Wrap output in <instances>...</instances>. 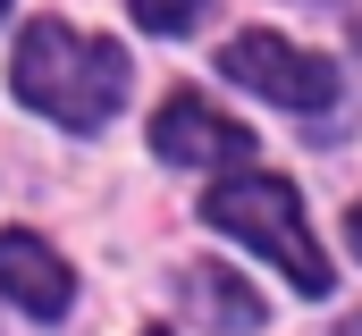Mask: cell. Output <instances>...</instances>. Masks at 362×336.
I'll return each mask as SVG.
<instances>
[{
    "mask_svg": "<svg viewBox=\"0 0 362 336\" xmlns=\"http://www.w3.org/2000/svg\"><path fill=\"white\" fill-rule=\"evenodd\" d=\"M17 92H25V109H42V118H59V126H110L118 118V101H127V51L118 42H101V34H76L68 17H34L25 34H17Z\"/></svg>",
    "mask_w": 362,
    "mask_h": 336,
    "instance_id": "6da1fadb",
    "label": "cell"
},
{
    "mask_svg": "<svg viewBox=\"0 0 362 336\" xmlns=\"http://www.w3.org/2000/svg\"><path fill=\"white\" fill-rule=\"evenodd\" d=\"M202 219H211L219 236H236V244L270 252L303 294H329V252L312 244V227H303V193H295L286 176H228V185H211Z\"/></svg>",
    "mask_w": 362,
    "mask_h": 336,
    "instance_id": "7a4b0ae2",
    "label": "cell"
},
{
    "mask_svg": "<svg viewBox=\"0 0 362 336\" xmlns=\"http://www.w3.org/2000/svg\"><path fill=\"white\" fill-rule=\"evenodd\" d=\"M219 68L236 84H253L262 101H278V109H329L337 101V68L320 51H295L286 34H236L219 51Z\"/></svg>",
    "mask_w": 362,
    "mask_h": 336,
    "instance_id": "3957f363",
    "label": "cell"
},
{
    "mask_svg": "<svg viewBox=\"0 0 362 336\" xmlns=\"http://www.w3.org/2000/svg\"><path fill=\"white\" fill-rule=\"evenodd\" d=\"M152 152L169 168H228V160L253 152V135H245L228 109H211L202 92H169L160 118H152Z\"/></svg>",
    "mask_w": 362,
    "mask_h": 336,
    "instance_id": "277c9868",
    "label": "cell"
},
{
    "mask_svg": "<svg viewBox=\"0 0 362 336\" xmlns=\"http://www.w3.org/2000/svg\"><path fill=\"white\" fill-rule=\"evenodd\" d=\"M0 294H8V303H25L34 320H59V311L76 303V277H68V260L42 244V236L8 227V236H0Z\"/></svg>",
    "mask_w": 362,
    "mask_h": 336,
    "instance_id": "5b68a950",
    "label": "cell"
},
{
    "mask_svg": "<svg viewBox=\"0 0 362 336\" xmlns=\"http://www.w3.org/2000/svg\"><path fill=\"white\" fill-rule=\"evenodd\" d=\"M185 311H194L202 328H219V336H253L270 320L262 294H253L236 269H219V260H194V269H185Z\"/></svg>",
    "mask_w": 362,
    "mask_h": 336,
    "instance_id": "8992f818",
    "label": "cell"
},
{
    "mask_svg": "<svg viewBox=\"0 0 362 336\" xmlns=\"http://www.w3.org/2000/svg\"><path fill=\"white\" fill-rule=\"evenodd\" d=\"M127 8H135L144 34H194V25L211 17V0H127Z\"/></svg>",
    "mask_w": 362,
    "mask_h": 336,
    "instance_id": "52a82bcc",
    "label": "cell"
},
{
    "mask_svg": "<svg viewBox=\"0 0 362 336\" xmlns=\"http://www.w3.org/2000/svg\"><path fill=\"white\" fill-rule=\"evenodd\" d=\"M346 227H354V252H362V202H354V219H346Z\"/></svg>",
    "mask_w": 362,
    "mask_h": 336,
    "instance_id": "ba28073f",
    "label": "cell"
},
{
    "mask_svg": "<svg viewBox=\"0 0 362 336\" xmlns=\"http://www.w3.org/2000/svg\"><path fill=\"white\" fill-rule=\"evenodd\" d=\"M337 336H362V311H354V320H346V328H337Z\"/></svg>",
    "mask_w": 362,
    "mask_h": 336,
    "instance_id": "9c48e42d",
    "label": "cell"
},
{
    "mask_svg": "<svg viewBox=\"0 0 362 336\" xmlns=\"http://www.w3.org/2000/svg\"><path fill=\"white\" fill-rule=\"evenodd\" d=\"M144 336H169V328H144Z\"/></svg>",
    "mask_w": 362,
    "mask_h": 336,
    "instance_id": "30bf717a",
    "label": "cell"
},
{
    "mask_svg": "<svg viewBox=\"0 0 362 336\" xmlns=\"http://www.w3.org/2000/svg\"><path fill=\"white\" fill-rule=\"evenodd\" d=\"M0 8H8V0H0Z\"/></svg>",
    "mask_w": 362,
    "mask_h": 336,
    "instance_id": "8fae6325",
    "label": "cell"
}]
</instances>
